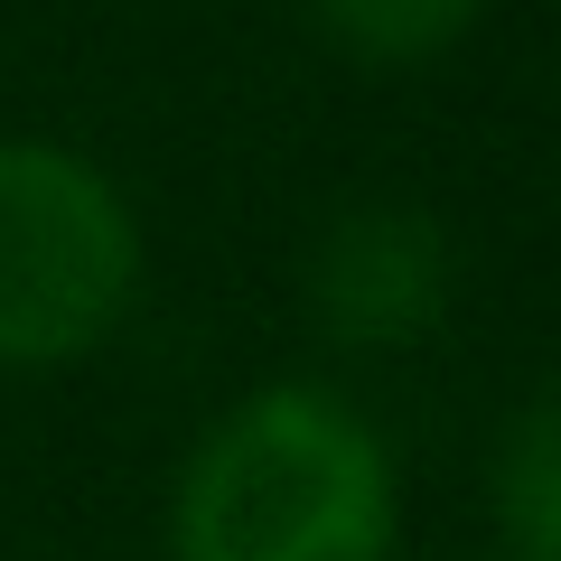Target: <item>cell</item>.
Wrapping results in <instances>:
<instances>
[{"label":"cell","instance_id":"1","mask_svg":"<svg viewBox=\"0 0 561 561\" xmlns=\"http://www.w3.org/2000/svg\"><path fill=\"white\" fill-rule=\"evenodd\" d=\"M393 459L319 383H262L187 449L169 496L179 561H393Z\"/></svg>","mask_w":561,"mask_h":561},{"label":"cell","instance_id":"2","mask_svg":"<svg viewBox=\"0 0 561 561\" xmlns=\"http://www.w3.org/2000/svg\"><path fill=\"white\" fill-rule=\"evenodd\" d=\"M140 300V216L66 140H0V365H76Z\"/></svg>","mask_w":561,"mask_h":561},{"label":"cell","instance_id":"3","mask_svg":"<svg viewBox=\"0 0 561 561\" xmlns=\"http://www.w3.org/2000/svg\"><path fill=\"white\" fill-rule=\"evenodd\" d=\"M309 309L337 346H421L459 300V243L431 206L365 197L309 243Z\"/></svg>","mask_w":561,"mask_h":561},{"label":"cell","instance_id":"4","mask_svg":"<svg viewBox=\"0 0 561 561\" xmlns=\"http://www.w3.org/2000/svg\"><path fill=\"white\" fill-rule=\"evenodd\" d=\"M486 515L505 561H561V393L524 402L486 459Z\"/></svg>","mask_w":561,"mask_h":561},{"label":"cell","instance_id":"5","mask_svg":"<svg viewBox=\"0 0 561 561\" xmlns=\"http://www.w3.org/2000/svg\"><path fill=\"white\" fill-rule=\"evenodd\" d=\"M356 66H431L486 20V0H309Z\"/></svg>","mask_w":561,"mask_h":561}]
</instances>
